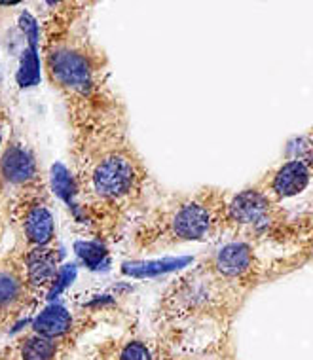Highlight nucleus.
Instances as JSON below:
<instances>
[{
  "instance_id": "nucleus-1",
  "label": "nucleus",
  "mask_w": 313,
  "mask_h": 360,
  "mask_svg": "<svg viewBox=\"0 0 313 360\" xmlns=\"http://www.w3.org/2000/svg\"><path fill=\"white\" fill-rule=\"evenodd\" d=\"M76 207L86 228L103 243L122 241L152 201V174L129 137L122 99L70 131Z\"/></svg>"
},
{
  "instance_id": "nucleus-2",
  "label": "nucleus",
  "mask_w": 313,
  "mask_h": 360,
  "mask_svg": "<svg viewBox=\"0 0 313 360\" xmlns=\"http://www.w3.org/2000/svg\"><path fill=\"white\" fill-rule=\"evenodd\" d=\"M91 2H56L40 25V61L46 82L59 95L69 129H80L118 103L105 51L89 29Z\"/></svg>"
},
{
  "instance_id": "nucleus-3",
  "label": "nucleus",
  "mask_w": 313,
  "mask_h": 360,
  "mask_svg": "<svg viewBox=\"0 0 313 360\" xmlns=\"http://www.w3.org/2000/svg\"><path fill=\"white\" fill-rule=\"evenodd\" d=\"M230 190L201 186L192 192L152 199L127 231L135 256H154L173 249L224 237V211Z\"/></svg>"
},
{
  "instance_id": "nucleus-4",
  "label": "nucleus",
  "mask_w": 313,
  "mask_h": 360,
  "mask_svg": "<svg viewBox=\"0 0 313 360\" xmlns=\"http://www.w3.org/2000/svg\"><path fill=\"white\" fill-rule=\"evenodd\" d=\"M300 226L285 205L272 201L260 190L247 186L230 192L224 211V237L260 247L268 241L283 243V237H298Z\"/></svg>"
},
{
  "instance_id": "nucleus-5",
  "label": "nucleus",
  "mask_w": 313,
  "mask_h": 360,
  "mask_svg": "<svg viewBox=\"0 0 313 360\" xmlns=\"http://www.w3.org/2000/svg\"><path fill=\"white\" fill-rule=\"evenodd\" d=\"M48 184L40 158L19 133L10 137L0 148V241L8 233V214L27 193Z\"/></svg>"
},
{
  "instance_id": "nucleus-6",
  "label": "nucleus",
  "mask_w": 313,
  "mask_h": 360,
  "mask_svg": "<svg viewBox=\"0 0 313 360\" xmlns=\"http://www.w3.org/2000/svg\"><path fill=\"white\" fill-rule=\"evenodd\" d=\"M8 231L12 233V249L25 256L57 250L56 212L51 205L50 186L37 188L19 199L8 214Z\"/></svg>"
},
{
  "instance_id": "nucleus-7",
  "label": "nucleus",
  "mask_w": 313,
  "mask_h": 360,
  "mask_svg": "<svg viewBox=\"0 0 313 360\" xmlns=\"http://www.w3.org/2000/svg\"><path fill=\"white\" fill-rule=\"evenodd\" d=\"M44 296L29 258L12 247L0 250V334L37 309Z\"/></svg>"
},
{
  "instance_id": "nucleus-8",
  "label": "nucleus",
  "mask_w": 313,
  "mask_h": 360,
  "mask_svg": "<svg viewBox=\"0 0 313 360\" xmlns=\"http://www.w3.org/2000/svg\"><path fill=\"white\" fill-rule=\"evenodd\" d=\"M312 184V155H296L269 167L253 186L279 205L298 198Z\"/></svg>"
},
{
  "instance_id": "nucleus-9",
  "label": "nucleus",
  "mask_w": 313,
  "mask_h": 360,
  "mask_svg": "<svg viewBox=\"0 0 313 360\" xmlns=\"http://www.w3.org/2000/svg\"><path fill=\"white\" fill-rule=\"evenodd\" d=\"M97 317L89 311H70L65 307H50L38 313L29 330L38 335H44L53 342L69 343L78 347V343L89 330L97 326Z\"/></svg>"
},
{
  "instance_id": "nucleus-10",
  "label": "nucleus",
  "mask_w": 313,
  "mask_h": 360,
  "mask_svg": "<svg viewBox=\"0 0 313 360\" xmlns=\"http://www.w3.org/2000/svg\"><path fill=\"white\" fill-rule=\"evenodd\" d=\"M75 349L69 343L53 342L27 328L0 347V360H69Z\"/></svg>"
},
{
  "instance_id": "nucleus-11",
  "label": "nucleus",
  "mask_w": 313,
  "mask_h": 360,
  "mask_svg": "<svg viewBox=\"0 0 313 360\" xmlns=\"http://www.w3.org/2000/svg\"><path fill=\"white\" fill-rule=\"evenodd\" d=\"M10 127H12L10 114H0V148L4 146V143L10 137Z\"/></svg>"
},
{
  "instance_id": "nucleus-12",
  "label": "nucleus",
  "mask_w": 313,
  "mask_h": 360,
  "mask_svg": "<svg viewBox=\"0 0 313 360\" xmlns=\"http://www.w3.org/2000/svg\"><path fill=\"white\" fill-rule=\"evenodd\" d=\"M8 10H10V6H4V4H0V23H2V19H4V15L8 13Z\"/></svg>"
}]
</instances>
